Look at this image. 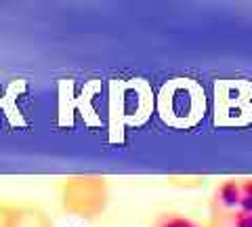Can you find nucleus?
<instances>
[{"instance_id":"nucleus-5","label":"nucleus","mask_w":252,"mask_h":227,"mask_svg":"<svg viewBox=\"0 0 252 227\" xmlns=\"http://www.w3.org/2000/svg\"><path fill=\"white\" fill-rule=\"evenodd\" d=\"M11 213H13L11 202H0V227H11Z\"/></svg>"},{"instance_id":"nucleus-2","label":"nucleus","mask_w":252,"mask_h":227,"mask_svg":"<svg viewBox=\"0 0 252 227\" xmlns=\"http://www.w3.org/2000/svg\"><path fill=\"white\" fill-rule=\"evenodd\" d=\"M212 227H252V179H227L217 187Z\"/></svg>"},{"instance_id":"nucleus-3","label":"nucleus","mask_w":252,"mask_h":227,"mask_svg":"<svg viewBox=\"0 0 252 227\" xmlns=\"http://www.w3.org/2000/svg\"><path fill=\"white\" fill-rule=\"evenodd\" d=\"M11 227H55V221L38 204H13Z\"/></svg>"},{"instance_id":"nucleus-4","label":"nucleus","mask_w":252,"mask_h":227,"mask_svg":"<svg viewBox=\"0 0 252 227\" xmlns=\"http://www.w3.org/2000/svg\"><path fill=\"white\" fill-rule=\"evenodd\" d=\"M154 227H202L200 223H195L193 219H189L185 215L179 213H164L156 219Z\"/></svg>"},{"instance_id":"nucleus-1","label":"nucleus","mask_w":252,"mask_h":227,"mask_svg":"<svg viewBox=\"0 0 252 227\" xmlns=\"http://www.w3.org/2000/svg\"><path fill=\"white\" fill-rule=\"evenodd\" d=\"M112 200V190L105 177L99 175H72L59 185V206L65 215L80 221H97L105 215Z\"/></svg>"}]
</instances>
